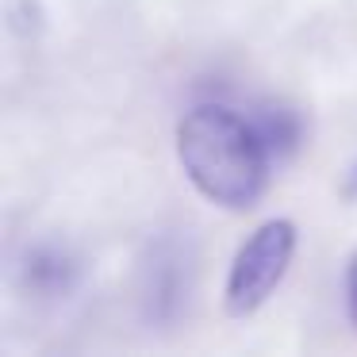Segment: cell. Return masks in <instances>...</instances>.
I'll return each mask as SVG.
<instances>
[{"instance_id": "cell-1", "label": "cell", "mask_w": 357, "mask_h": 357, "mask_svg": "<svg viewBox=\"0 0 357 357\" xmlns=\"http://www.w3.org/2000/svg\"><path fill=\"white\" fill-rule=\"evenodd\" d=\"M177 158L196 192L231 211L254 208L273 169L250 116H238L227 104H196L185 112L177 123Z\"/></svg>"}, {"instance_id": "cell-2", "label": "cell", "mask_w": 357, "mask_h": 357, "mask_svg": "<svg viewBox=\"0 0 357 357\" xmlns=\"http://www.w3.org/2000/svg\"><path fill=\"white\" fill-rule=\"evenodd\" d=\"M296 254V223L292 219H269L261 223L231 261L227 277V311L234 319H246L273 296V288L284 280Z\"/></svg>"}, {"instance_id": "cell-3", "label": "cell", "mask_w": 357, "mask_h": 357, "mask_svg": "<svg viewBox=\"0 0 357 357\" xmlns=\"http://www.w3.org/2000/svg\"><path fill=\"white\" fill-rule=\"evenodd\" d=\"M250 123H254L257 139H261L265 154L273 158V165L288 162V158L300 150L303 142V119L296 108H288V104L280 100H269V104H257L254 116H250Z\"/></svg>"}, {"instance_id": "cell-4", "label": "cell", "mask_w": 357, "mask_h": 357, "mask_svg": "<svg viewBox=\"0 0 357 357\" xmlns=\"http://www.w3.org/2000/svg\"><path fill=\"white\" fill-rule=\"evenodd\" d=\"M27 277H31L35 288H43V292H58V288H70L73 280V261L62 254V250H35L31 257H27Z\"/></svg>"}, {"instance_id": "cell-5", "label": "cell", "mask_w": 357, "mask_h": 357, "mask_svg": "<svg viewBox=\"0 0 357 357\" xmlns=\"http://www.w3.org/2000/svg\"><path fill=\"white\" fill-rule=\"evenodd\" d=\"M346 303H349V319L357 326V254L349 261V273H346Z\"/></svg>"}, {"instance_id": "cell-6", "label": "cell", "mask_w": 357, "mask_h": 357, "mask_svg": "<svg viewBox=\"0 0 357 357\" xmlns=\"http://www.w3.org/2000/svg\"><path fill=\"white\" fill-rule=\"evenodd\" d=\"M346 192H349V196H357V165L349 169V177H346Z\"/></svg>"}]
</instances>
